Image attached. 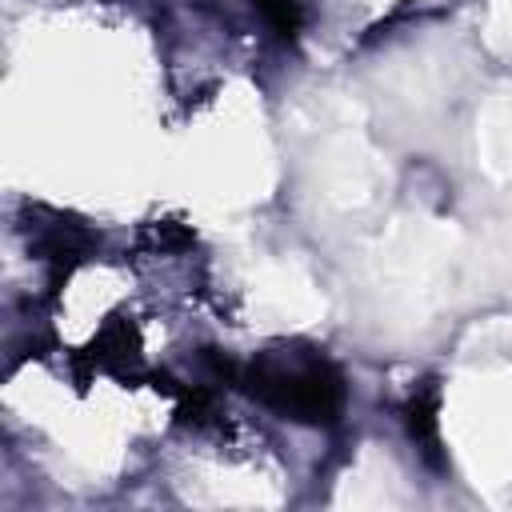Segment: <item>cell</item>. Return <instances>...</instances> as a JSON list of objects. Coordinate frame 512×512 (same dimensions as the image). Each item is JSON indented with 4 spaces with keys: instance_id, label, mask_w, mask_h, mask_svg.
Returning a JSON list of instances; mask_svg holds the SVG:
<instances>
[{
    "instance_id": "2",
    "label": "cell",
    "mask_w": 512,
    "mask_h": 512,
    "mask_svg": "<svg viewBox=\"0 0 512 512\" xmlns=\"http://www.w3.org/2000/svg\"><path fill=\"white\" fill-rule=\"evenodd\" d=\"M252 4H260L264 20H268L280 36H296L300 24H304V8H300L296 0H252Z\"/></svg>"
},
{
    "instance_id": "1",
    "label": "cell",
    "mask_w": 512,
    "mask_h": 512,
    "mask_svg": "<svg viewBox=\"0 0 512 512\" xmlns=\"http://www.w3.org/2000/svg\"><path fill=\"white\" fill-rule=\"evenodd\" d=\"M436 404H440V396H436V388H420V392H412V400H408V408H404V424H408V436H412V444L432 460V464H440V436H436Z\"/></svg>"
}]
</instances>
